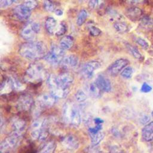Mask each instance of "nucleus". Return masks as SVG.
Masks as SVG:
<instances>
[{"label": "nucleus", "mask_w": 153, "mask_h": 153, "mask_svg": "<svg viewBox=\"0 0 153 153\" xmlns=\"http://www.w3.org/2000/svg\"><path fill=\"white\" fill-rule=\"evenodd\" d=\"M19 53L23 57L30 60H35L44 57L47 53L43 42L36 41L22 44L19 48Z\"/></svg>", "instance_id": "f257e3e1"}, {"label": "nucleus", "mask_w": 153, "mask_h": 153, "mask_svg": "<svg viewBox=\"0 0 153 153\" xmlns=\"http://www.w3.org/2000/svg\"><path fill=\"white\" fill-rule=\"evenodd\" d=\"M62 116L64 122L74 127H78L81 122V115L78 106L71 102H66L63 107Z\"/></svg>", "instance_id": "f03ea898"}, {"label": "nucleus", "mask_w": 153, "mask_h": 153, "mask_svg": "<svg viewBox=\"0 0 153 153\" xmlns=\"http://www.w3.org/2000/svg\"><path fill=\"white\" fill-rule=\"evenodd\" d=\"M47 76L46 69L41 64L33 63L27 68L24 78L27 82L37 83L42 81Z\"/></svg>", "instance_id": "7ed1b4c3"}, {"label": "nucleus", "mask_w": 153, "mask_h": 153, "mask_svg": "<svg viewBox=\"0 0 153 153\" xmlns=\"http://www.w3.org/2000/svg\"><path fill=\"white\" fill-rule=\"evenodd\" d=\"M48 120L45 118L35 119L30 126V136L32 139L42 141L48 136Z\"/></svg>", "instance_id": "20e7f679"}, {"label": "nucleus", "mask_w": 153, "mask_h": 153, "mask_svg": "<svg viewBox=\"0 0 153 153\" xmlns=\"http://www.w3.org/2000/svg\"><path fill=\"white\" fill-rule=\"evenodd\" d=\"M22 134L13 132L9 136L1 142L0 145V153H8L16 148L22 139Z\"/></svg>", "instance_id": "39448f33"}, {"label": "nucleus", "mask_w": 153, "mask_h": 153, "mask_svg": "<svg viewBox=\"0 0 153 153\" xmlns=\"http://www.w3.org/2000/svg\"><path fill=\"white\" fill-rule=\"evenodd\" d=\"M65 50L60 46L53 45L50 51L46 54L44 59L49 64L55 66L60 64L63 57H65Z\"/></svg>", "instance_id": "423d86ee"}, {"label": "nucleus", "mask_w": 153, "mask_h": 153, "mask_svg": "<svg viewBox=\"0 0 153 153\" xmlns=\"http://www.w3.org/2000/svg\"><path fill=\"white\" fill-rule=\"evenodd\" d=\"M39 30V24L35 22H32L24 26L20 34L22 37L27 42L35 41Z\"/></svg>", "instance_id": "0eeeda50"}, {"label": "nucleus", "mask_w": 153, "mask_h": 153, "mask_svg": "<svg viewBox=\"0 0 153 153\" xmlns=\"http://www.w3.org/2000/svg\"><path fill=\"white\" fill-rule=\"evenodd\" d=\"M101 65L98 61L91 60L85 63L80 70V74L85 79H90L94 75V72L97 70Z\"/></svg>", "instance_id": "6e6552de"}, {"label": "nucleus", "mask_w": 153, "mask_h": 153, "mask_svg": "<svg viewBox=\"0 0 153 153\" xmlns=\"http://www.w3.org/2000/svg\"><path fill=\"white\" fill-rule=\"evenodd\" d=\"M56 98L54 97L51 93H44L39 95L36 100V106L38 109L50 108L53 106L56 101Z\"/></svg>", "instance_id": "1a4fd4ad"}, {"label": "nucleus", "mask_w": 153, "mask_h": 153, "mask_svg": "<svg viewBox=\"0 0 153 153\" xmlns=\"http://www.w3.org/2000/svg\"><path fill=\"white\" fill-rule=\"evenodd\" d=\"M33 104L32 97L29 94L21 95L16 102V108L19 111H27L29 110Z\"/></svg>", "instance_id": "9d476101"}, {"label": "nucleus", "mask_w": 153, "mask_h": 153, "mask_svg": "<svg viewBox=\"0 0 153 153\" xmlns=\"http://www.w3.org/2000/svg\"><path fill=\"white\" fill-rule=\"evenodd\" d=\"M129 62L126 59H119L113 62L108 68V73L112 76H115L118 74L128 65Z\"/></svg>", "instance_id": "9b49d317"}, {"label": "nucleus", "mask_w": 153, "mask_h": 153, "mask_svg": "<svg viewBox=\"0 0 153 153\" xmlns=\"http://www.w3.org/2000/svg\"><path fill=\"white\" fill-rule=\"evenodd\" d=\"M62 146L69 151H75L79 147V143L78 139L73 134H68L65 136L62 141Z\"/></svg>", "instance_id": "f8f14e48"}, {"label": "nucleus", "mask_w": 153, "mask_h": 153, "mask_svg": "<svg viewBox=\"0 0 153 153\" xmlns=\"http://www.w3.org/2000/svg\"><path fill=\"white\" fill-rule=\"evenodd\" d=\"M11 125L13 132L22 135H23L26 127V121L19 117H14L11 118Z\"/></svg>", "instance_id": "ddd939ff"}, {"label": "nucleus", "mask_w": 153, "mask_h": 153, "mask_svg": "<svg viewBox=\"0 0 153 153\" xmlns=\"http://www.w3.org/2000/svg\"><path fill=\"white\" fill-rule=\"evenodd\" d=\"M94 82L102 91L108 93L111 90L112 85L111 81L104 75H98Z\"/></svg>", "instance_id": "4468645a"}, {"label": "nucleus", "mask_w": 153, "mask_h": 153, "mask_svg": "<svg viewBox=\"0 0 153 153\" xmlns=\"http://www.w3.org/2000/svg\"><path fill=\"white\" fill-rule=\"evenodd\" d=\"M13 13L16 18L23 20L27 19L30 17L31 10L26 7L23 4H22L15 7Z\"/></svg>", "instance_id": "2eb2a0df"}, {"label": "nucleus", "mask_w": 153, "mask_h": 153, "mask_svg": "<svg viewBox=\"0 0 153 153\" xmlns=\"http://www.w3.org/2000/svg\"><path fill=\"white\" fill-rule=\"evenodd\" d=\"M79 63V59L78 57L74 54H69L63 57L61 65L66 68H75Z\"/></svg>", "instance_id": "dca6fc26"}, {"label": "nucleus", "mask_w": 153, "mask_h": 153, "mask_svg": "<svg viewBox=\"0 0 153 153\" xmlns=\"http://www.w3.org/2000/svg\"><path fill=\"white\" fill-rule=\"evenodd\" d=\"M142 137L146 142L153 140V121L146 124L142 128Z\"/></svg>", "instance_id": "f3484780"}, {"label": "nucleus", "mask_w": 153, "mask_h": 153, "mask_svg": "<svg viewBox=\"0 0 153 153\" xmlns=\"http://www.w3.org/2000/svg\"><path fill=\"white\" fill-rule=\"evenodd\" d=\"M142 10L136 7H132L128 8L126 11V16L130 19L131 20L135 21L138 19H140V17L142 15Z\"/></svg>", "instance_id": "a211bd4d"}, {"label": "nucleus", "mask_w": 153, "mask_h": 153, "mask_svg": "<svg viewBox=\"0 0 153 153\" xmlns=\"http://www.w3.org/2000/svg\"><path fill=\"white\" fill-rule=\"evenodd\" d=\"M85 91L88 96L93 98H97L100 97L102 91L99 89L95 82L90 83L87 87Z\"/></svg>", "instance_id": "6ab92c4d"}, {"label": "nucleus", "mask_w": 153, "mask_h": 153, "mask_svg": "<svg viewBox=\"0 0 153 153\" xmlns=\"http://www.w3.org/2000/svg\"><path fill=\"white\" fill-rule=\"evenodd\" d=\"M74 45V38L71 36L66 35L63 36L59 42V46L63 50H68L71 49Z\"/></svg>", "instance_id": "aec40b11"}, {"label": "nucleus", "mask_w": 153, "mask_h": 153, "mask_svg": "<svg viewBox=\"0 0 153 153\" xmlns=\"http://www.w3.org/2000/svg\"><path fill=\"white\" fill-rule=\"evenodd\" d=\"M88 134L90 137L91 145L93 146H97L105 137V134L102 130L96 133H90Z\"/></svg>", "instance_id": "412c9836"}, {"label": "nucleus", "mask_w": 153, "mask_h": 153, "mask_svg": "<svg viewBox=\"0 0 153 153\" xmlns=\"http://www.w3.org/2000/svg\"><path fill=\"white\" fill-rule=\"evenodd\" d=\"M45 29L50 34H53L57 29V22L56 19L52 17H48L45 22Z\"/></svg>", "instance_id": "4be33fe9"}, {"label": "nucleus", "mask_w": 153, "mask_h": 153, "mask_svg": "<svg viewBox=\"0 0 153 153\" xmlns=\"http://www.w3.org/2000/svg\"><path fill=\"white\" fill-rule=\"evenodd\" d=\"M13 90V87L11 82V80L9 78L4 79L1 84L0 93L1 94H5L10 93Z\"/></svg>", "instance_id": "5701e85b"}, {"label": "nucleus", "mask_w": 153, "mask_h": 153, "mask_svg": "<svg viewBox=\"0 0 153 153\" xmlns=\"http://www.w3.org/2000/svg\"><path fill=\"white\" fill-rule=\"evenodd\" d=\"M140 26L146 30L153 29V19L148 16H143L140 19Z\"/></svg>", "instance_id": "b1692460"}, {"label": "nucleus", "mask_w": 153, "mask_h": 153, "mask_svg": "<svg viewBox=\"0 0 153 153\" xmlns=\"http://www.w3.org/2000/svg\"><path fill=\"white\" fill-rule=\"evenodd\" d=\"M10 79L11 80L13 90L17 91H22L25 89V85L22 83L18 78H16L15 76H11L10 78Z\"/></svg>", "instance_id": "393cba45"}, {"label": "nucleus", "mask_w": 153, "mask_h": 153, "mask_svg": "<svg viewBox=\"0 0 153 153\" xmlns=\"http://www.w3.org/2000/svg\"><path fill=\"white\" fill-rule=\"evenodd\" d=\"M56 148V143L54 141H50L44 145V146L40 151L39 153H54Z\"/></svg>", "instance_id": "a878e982"}, {"label": "nucleus", "mask_w": 153, "mask_h": 153, "mask_svg": "<svg viewBox=\"0 0 153 153\" xmlns=\"http://www.w3.org/2000/svg\"><path fill=\"white\" fill-rule=\"evenodd\" d=\"M114 27L117 32L121 33H125L128 30L127 25L126 23L121 21H118L115 22L114 25Z\"/></svg>", "instance_id": "bb28decb"}, {"label": "nucleus", "mask_w": 153, "mask_h": 153, "mask_svg": "<svg viewBox=\"0 0 153 153\" xmlns=\"http://www.w3.org/2000/svg\"><path fill=\"white\" fill-rule=\"evenodd\" d=\"M88 16V13L86 10H82L79 11V13L78 14L77 18H76V24L78 26H81L82 25Z\"/></svg>", "instance_id": "cd10ccee"}, {"label": "nucleus", "mask_w": 153, "mask_h": 153, "mask_svg": "<svg viewBox=\"0 0 153 153\" xmlns=\"http://www.w3.org/2000/svg\"><path fill=\"white\" fill-rule=\"evenodd\" d=\"M88 96V95L85 90L81 89L76 92L75 98L78 102H83L87 100Z\"/></svg>", "instance_id": "c85d7f7f"}, {"label": "nucleus", "mask_w": 153, "mask_h": 153, "mask_svg": "<svg viewBox=\"0 0 153 153\" xmlns=\"http://www.w3.org/2000/svg\"><path fill=\"white\" fill-rule=\"evenodd\" d=\"M127 47L128 50H129V51L130 52V53L132 54V56L134 58H136L137 59H140L142 58V54L140 53V52L137 50V48H136L135 47L131 45L130 44H127Z\"/></svg>", "instance_id": "c756f323"}, {"label": "nucleus", "mask_w": 153, "mask_h": 153, "mask_svg": "<svg viewBox=\"0 0 153 153\" xmlns=\"http://www.w3.org/2000/svg\"><path fill=\"white\" fill-rule=\"evenodd\" d=\"M133 72V68L130 66H126L121 72V75L124 78L129 79L132 76Z\"/></svg>", "instance_id": "7c9ffc66"}, {"label": "nucleus", "mask_w": 153, "mask_h": 153, "mask_svg": "<svg viewBox=\"0 0 153 153\" xmlns=\"http://www.w3.org/2000/svg\"><path fill=\"white\" fill-rule=\"evenodd\" d=\"M43 6L44 9L49 12L55 11L56 10L55 8V5L51 0H44Z\"/></svg>", "instance_id": "2f4dec72"}, {"label": "nucleus", "mask_w": 153, "mask_h": 153, "mask_svg": "<svg viewBox=\"0 0 153 153\" xmlns=\"http://www.w3.org/2000/svg\"><path fill=\"white\" fill-rule=\"evenodd\" d=\"M23 4L30 10H32L38 6V2L36 0H25Z\"/></svg>", "instance_id": "473e14b6"}, {"label": "nucleus", "mask_w": 153, "mask_h": 153, "mask_svg": "<svg viewBox=\"0 0 153 153\" xmlns=\"http://www.w3.org/2000/svg\"><path fill=\"white\" fill-rule=\"evenodd\" d=\"M67 30V27L64 23H60L57 26L55 33L57 36H62L64 35Z\"/></svg>", "instance_id": "72a5a7b5"}, {"label": "nucleus", "mask_w": 153, "mask_h": 153, "mask_svg": "<svg viewBox=\"0 0 153 153\" xmlns=\"http://www.w3.org/2000/svg\"><path fill=\"white\" fill-rule=\"evenodd\" d=\"M88 30H89V33L93 36H99L101 33V30L97 27L94 25H91L88 27Z\"/></svg>", "instance_id": "f704fd0d"}, {"label": "nucleus", "mask_w": 153, "mask_h": 153, "mask_svg": "<svg viewBox=\"0 0 153 153\" xmlns=\"http://www.w3.org/2000/svg\"><path fill=\"white\" fill-rule=\"evenodd\" d=\"M136 41L143 48L147 49L148 48V47H149V44H148V42L145 39L142 38H140V37L137 38Z\"/></svg>", "instance_id": "c9c22d12"}, {"label": "nucleus", "mask_w": 153, "mask_h": 153, "mask_svg": "<svg viewBox=\"0 0 153 153\" xmlns=\"http://www.w3.org/2000/svg\"><path fill=\"white\" fill-rule=\"evenodd\" d=\"M102 0H89L88 7L91 9H95L97 8L101 4Z\"/></svg>", "instance_id": "e433bc0d"}, {"label": "nucleus", "mask_w": 153, "mask_h": 153, "mask_svg": "<svg viewBox=\"0 0 153 153\" xmlns=\"http://www.w3.org/2000/svg\"><path fill=\"white\" fill-rule=\"evenodd\" d=\"M85 153H102V152L97 148V146L91 145L86 149Z\"/></svg>", "instance_id": "4c0bfd02"}, {"label": "nucleus", "mask_w": 153, "mask_h": 153, "mask_svg": "<svg viewBox=\"0 0 153 153\" xmlns=\"http://www.w3.org/2000/svg\"><path fill=\"white\" fill-rule=\"evenodd\" d=\"M107 13L112 19H120L121 16L118 13V12L117 11H115L114 10L109 9V10H108Z\"/></svg>", "instance_id": "58836bf2"}, {"label": "nucleus", "mask_w": 153, "mask_h": 153, "mask_svg": "<svg viewBox=\"0 0 153 153\" xmlns=\"http://www.w3.org/2000/svg\"><path fill=\"white\" fill-rule=\"evenodd\" d=\"M139 121L142 124H146L150 121V117L148 114H143L140 117Z\"/></svg>", "instance_id": "ea45409f"}, {"label": "nucleus", "mask_w": 153, "mask_h": 153, "mask_svg": "<svg viewBox=\"0 0 153 153\" xmlns=\"http://www.w3.org/2000/svg\"><path fill=\"white\" fill-rule=\"evenodd\" d=\"M151 90H152V87L148 84H147L146 82H144L142 84V85L141 87V88H140V91L142 93H149Z\"/></svg>", "instance_id": "a19ab883"}, {"label": "nucleus", "mask_w": 153, "mask_h": 153, "mask_svg": "<svg viewBox=\"0 0 153 153\" xmlns=\"http://www.w3.org/2000/svg\"><path fill=\"white\" fill-rule=\"evenodd\" d=\"M13 2L12 0H0V5L2 8L10 5Z\"/></svg>", "instance_id": "79ce46f5"}, {"label": "nucleus", "mask_w": 153, "mask_h": 153, "mask_svg": "<svg viewBox=\"0 0 153 153\" xmlns=\"http://www.w3.org/2000/svg\"><path fill=\"white\" fill-rule=\"evenodd\" d=\"M93 121L94 123V124H102V123H103V121L99 117L95 118Z\"/></svg>", "instance_id": "37998d69"}, {"label": "nucleus", "mask_w": 153, "mask_h": 153, "mask_svg": "<svg viewBox=\"0 0 153 153\" xmlns=\"http://www.w3.org/2000/svg\"><path fill=\"white\" fill-rule=\"evenodd\" d=\"M129 3L135 4H138L139 2H141L143 0H127Z\"/></svg>", "instance_id": "c03bdc74"}, {"label": "nucleus", "mask_w": 153, "mask_h": 153, "mask_svg": "<svg viewBox=\"0 0 153 153\" xmlns=\"http://www.w3.org/2000/svg\"><path fill=\"white\" fill-rule=\"evenodd\" d=\"M54 13L57 16H62L63 14V11L62 10H60V9H56L55 10Z\"/></svg>", "instance_id": "a18cd8bd"}, {"label": "nucleus", "mask_w": 153, "mask_h": 153, "mask_svg": "<svg viewBox=\"0 0 153 153\" xmlns=\"http://www.w3.org/2000/svg\"><path fill=\"white\" fill-rule=\"evenodd\" d=\"M12 1H13V2H17L18 0H12Z\"/></svg>", "instance_id": "49530a36"}, {"label": "nucleus", "mask_w": 153, "mask_h": 153, "mask_svg": "<svg viewBox=\"0 0 153 153\" xmlns=\"http://www.w3.org/2000/svg\"><path fill=\"white\" fill-rule=\"evenodd\" d=\"M151 115H152V117H153V111L151 112Z\"/></svg>", "instance_id": "de8ad7c7"}]
</instances>
